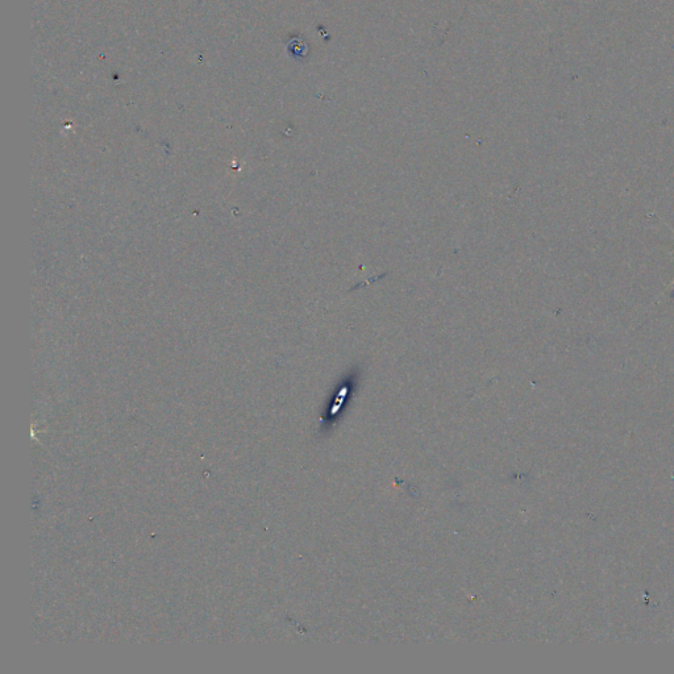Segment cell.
<instances>
[{
  "instance_id": "6da1fadb",
  "label": "cell",
  "mask_w": 674,
  "mask_h": 674,
  "mask_svg": "<svg viewBox=\"0 0 674 674\" xmlns=\"http://www.w3.org/2000/svg\"><path fill=\"white\" fill-rule=\"evenodd\" d=\"M669 228H671V230H672V232H673V234H674L673 228H672V227H669ZM673 285H674V280L671 282V285H669V286H673Z\"/></svg>"
}]
</instances>
